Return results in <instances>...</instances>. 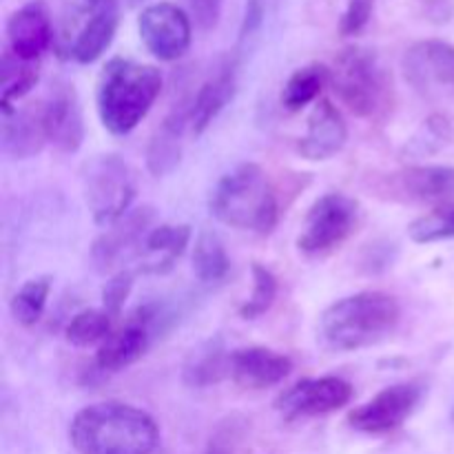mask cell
<instances>
[{"mask_svg": "<svg viewBox=\"0 0 454 454\" xmlns=\"http://www.w3.org/2000/svg\"><path fill=\"white\" fill-rule=\"evenodd\" d=\"M133 288V273L131 270H118L109 282L102 288V309L111 315L118 317L124 309V301L129 300Z\"/></svg>", "mask_w": 454, "mask_h": 454, "instance_id": "d6a6232c", "label": "cell"}, {"mask_svg": "<svg viewBox=\"0 0 454 454\" xmlns=\"http://www.w3.org/2000/svg\"><path fill=\"white\" fill-rule=\"evenodd\" d=\"M49 293H51V278L27 279L9 304L13 322L25 328L35 326L47 309Z\"/></svg>", "mask_w": 454, "mask_h": 454, "instance_id": "4316f807", "label": "cell"}, {"mask_svg": "<svg viewBox=\"0 0 454 454\" xmlns=\"http://www.w3.org/2000/svg\"><path fill=\"white\" fill-rule=\"evenodd\" d=\"M251 278H253V293L242 306H239V315L242 319H255L262 317L264 313H269L270 306L278 300L279 284L278 278L270 269H266L264 264L255 262L251 266Z\"/></svg>", "mask_w": 454, "mask_h": 454, "instance_id": "f546056e", "label": "cell"}, {"mask_svg": "<svg viewBox=\"0 0 454 454\" xmlns=\"http://www.w3.org/2000/svg\"><path fill=\"white\" fill-rule=\"evenodd\" d=\"M137 31L151 56L164 62L184 56L193 38L191 16L173 3H155L142 9Z\"/></svg>", "mask_w": 454, "mask_h": 454, "instance_id": "30bf717a", "label": "cell"}, {"mask_svg": "<svg viewBox=\"0 0 454 454\" xmlns=\"http://www.w3.org/2000/svg\"><path fill=\"white\" fill-rule=\"evenodd\" d=\"M395 191L419 202H454V167H408L393 176Z\"/></svg>", "mask_w": 454, "mask_h": 454, "instance_id": "7402d4cb", "label": "cell"}, {"mask_svg": "<svg viewBox=\"0 0 454 454\" xmlns=\"http://www.w3.org/2000/svg\"><path fill=\"white\" fill-rule=\"evenodd\" d=\"M326 82H331V69L322 65H306L286 80L282 89V106L291 114L301 111L319 98Z\"/></svg>", "mask_w": 454, "mask_h": 454, "instance_id": "cb8c5ba5", "label": "cell"}, {"mask_svg": "<svg viewBox=\"0 0 454 454\" xmlns=\"http://www.w3.org/2000/svg\"><path fill=\"white\" fill-rule=\"evenodd\" d=\"M348 140V127L341 111L331 100H319L309 115L306 136L297 142V153L309 162H324L340 153Z\"/></svg>", "mask_w": 454, "mask_h": 454, "instance_id": "2e32d148", "label": "cell"}, {"mask_svg": "<svg viewBox=\"0 0 454 454\" xmlns=\"http://www.w3.org/2000/svg\"><path fill=\"white\" fill-rule=\"evenodd\" d=\"M189 7L191 20L198 25V29L211 31L215 29L222 16V4L224 0H184Z\"/></svg>", "mask_w": 454, "mask_h": 454, "instance_id": "e575fe53", "label": "cell"}, {"mask_svg": "<svg viewBox=\"0 0 454 454\" xmlns=\"http://www.w3.org/2000/svg\"><path fill=\"white\" fill-rule=\"evenodd\" d=\"M402 319L399 301L388 293L364 291L344 297L319 315L322 344L335 353L377 346L393 335Z\"/></svg>", "mask_w": 454, "mask_h": 454, "instance_id": "7a4b0ae2", "label": "cell"}, {"mask_svg": "<svg viewBox=\"0 0 454 454\" xmlns=\"http://www.w3.org/2000/svg\"><path fill=\"white\" fill-rule=\"evenodd\" d=\"M262 20H264V0H248L247 12H244L242 31H239V40L251 35L262 25Z\"/></svg>", "mask_w": 454, "mask_h": 454, "instance_id": "d590c367", "label": "cell"}, {"mask_svg": "<svg viewBox=\"0 0 454 454\" xmlns=\"http://www.w3.org/2000/svg\"><path fill=\"white\" fill-rule=\"evenodd\" d=\"M419 384L403 381L380 390L372 399L348 412V426L364 434H388L403 426V421L415 412L421 402Z\"/></svg>", "mask_w": 454, "mask_h": 454, "instance_id": "8fae6325", "label": "cell"}, {"mask_svg": "<svg viewBox=\"0 0 454 454\" xmlns=\"http://www.w3.org/2000/svg\"><path fill=\"white\" fill-rule=\"evenodd\" d=\"M353 386L335 375L301 380L275 399V411L286 421L324 417L348 406Z\"/></svg>", "mask_w": 454, "mask_h": 454, "instance_id": "9c48e42d", "label": "cell"}, {"mask_svg": "<svg viewBox=\"0 0 454 454\" xmlns=\"http://www.w3.org/2000/svg\"><path fill=\"white\" fill-rule=\"evenodd\" d=\"M191 242L189 224H160L146 233L137 248V269L142 273L164 275L176 266Z\"/></svg>", "mask_w": 454, "mask_h": 454, "instance_id": "ffe728a7", "label": "cell"}, {"mask_svg": "<svg viewBox=\"0 0 454 454\" xmlns=\"http://www.w3.org/2000/svg\"><path fill=\"white\" fill-rule=\"evenodd\" d=\"M193 270L202 284H217L229 275V253L215 231H202L195 239Z\"/></svg>", "mask_w": 454, "mask_h": 454, "instance_id": "d4e9b609", "label": "cell"}, {"mask_svg": "<svg viewBox=\"0 0 454 454\" xmlns=\"http://www.w3.org/2000/svg\"><path fill=\"white\" fill-rule=\"evenodd\" d=\"M151 217L153 211L149 207H142L137 211L129 213L122 220L115 222L114 226L106 229V233H102L100 238L93 242L91 248V260L96 264L98 270H109L120 257L127 251H136L140 248L142 239L149 233Z\"/></svg>", "mask_w": 454, "mask_h": 454, "instance_id": "ac0fdd59", "label": "cell"}, {"mask_svg": "<svg viewBox=\"0 0 454 454\" xmlns=\"http://www.w3.org/2000/svg\"><path fill=\"white\" fill-rule=\"evenodd\" d=\"M248 439V419L242 415H229L213 430L204 454H242Z\"/></svg>", "mask_w": 454, "mask_h": 454, "instance_id": "4dcf8cb0", "label": "cell"}, {"mask_svg": "<svg viewBox=\"0 0 454 454\" xmlns=\"http://www.w3.org/2000/svg\"><path fill=\"white\" fill-rule=\"evenodd\" d=\"M408 238L415 244H434L454 239V202L439 204L433 211L424 213L408 226Z\"/></svg>", "mask_w": 454, "mask_h": 454, "instance_id": "f1b7e54d", "label": "cell"}, {"mask_svg": "<svg viewBox=\"0 0 454 454\" xmlns=\"http://www.w3.org/2000/svg\"><path fill=\"white\" fill-rule=\"evenodd\" d=\"M186 127H191V102L176 106L151 137L146 149V167L155 177L167 176L180 164L182 137Z\"/></svg>", "mask_w": 454, "mask_h": 454, "instance_id": "44dd1931", "label": "cell"}, {"mask_svg": "<svg viewBox=\"0 0 454 454\" xmlns=\"http://www.w3.org/2000/svg\"><path fill=\"white\" fill-rule=\"evenodd\" d=\"M211 215L238 231L266 235L278 226L279 204L273 184L260 164H239L220 177L208 198Z\"/></svg>", "mask_w": 454, "mask_h": 454, "instance_id": "277c9868", "label": "cell"}, {"mask_svg": "<svg viewBox=\"0 0 454 454\" xmlns=\"http://www.w3.org/2000/svg\"><path fill=\"white\" fill-rule=\"evenodd\" d=\"M331 84L346 109L357 118H380L393 105V78L371 49H344L331 67Z\"/></svg>", "mask_w": 454, "mask_h": 454, "instance_id": "5b68a950", "label": "cell"}, {"mask_svg": "<svg viewBox=\"0 0 454 454\" xmlns=\"http://www.w3.org/2000/svg\"><path fill=\"white\" fill-rule=\"evenodd\" d=\"M359 215L362 208L357 200L344 193L322 195L306 213L297 248L306 255H322L341 247L357 229Z\"/></svg>", "mask_w": 454, "mask_h": 454, "instance_id": "ba28073f", "label": "cell"}, {"mask_svg": "<svg viewBox=\"0 0 454 454\" xmlns=\"http://www.w3.org/2000/svg\"><path fill=\"white\" fill-rule=\"evenodd\" d=\"M69 442L78 454H153L160 428L142 408L100 402L75 412L69 424Z\"/></svg>", "mask_w": 454, "mask_h": 454, "instance_id": "6da1fadb", "label": "cell"}, {"mask_svg": "<svg viewBox=\"0 0 454 454\" xmlns=\"http://www.w3.org/2000/svg\"><path fill=\"white\" fill-rule=\"evenodd\" d=\"M120 22L118 0H74L62 18L58 53L89 65L109 49Z\"/></svg>", "mask_w": 454, "mask_h": 454, "instance_id": "8992f818", "label": "cell"}, {"mask_svg": "<svg viewBox=\"0 0 454 454\" xmlns=\"http://www.w3.org/2000/svg\"><path fill=\"white\" fill-rule=\"evenodd\" d=\"M47 142L43 105L3 109V149L12 158L27 160L40 153Z\"/></svg>", "mask_w": 454, "mask_h": 454, "instance_id": "d6986e66", "label": "cell"}, {"mask_svg": "<svg viewBox=\"0 0 454 454\" xmlns=\"http://www.w3.org/2000/svg\"><path fill=\"white\" fill-rule=\"evenodd\" d=\"M158 322V309L151 304L140 306L115 328L100 344L96 353V366L102 372H120L133 366L149 350L153 326Z\"/></svg>", "mask_w": 454, "mask_h": 454, "instance_id": "7c38bea8", "label": "cell"}, {"mask_svg": "<svg viewBox=\"0 0 454 454\" xmlns=\"http://www.w3.org/2000/svg\"><path fill=\"white\" fill-rule=\"evenodd\" d=\"M129 3H131V4H136V3H140V0H129Z\"/></svg>", "mask_w": 454, "mask_h": 454, "instance_id": "8d00e7d4", "label": "cell"}, {"mask_svg": "<svg viewBox=\"0 0 454 454\" xmlns=\"http://www.w3.org/2000/svg\"><path fill=\"white\" fill-rule=\"evenodd\" d=\"M238 91V75H235V67L226 65L224 69L217 71L213 78H208L198 93L191 100V131L193 136H202L213 120L231 105Z\"/></svg>", "mask_w": 454, "mask_h": 454, "instance_id": "603a6c76", "label": "cell"}, {"mask_svg": "<svg viewBox=\"0 0 454 454\" xmlns=\"http://www.w3.org/2000/svg\"><path fill=\"white\" fill-rule=\"evenodd\" d=\"M114 333V317L105 309L80 310L67 324V341L75 348H89V346L102 344Z\"/></svg>", "mask_w": 454, "mask_h": 454, "instance_id": "83f0119b", "label": "cell"}, {"mask_svg": "<svg viewBox=\"0 0 454 454\" xmlns=\"http://www.w3.org/2000/svg\"><path fill=\"white\" fill-rule=\"evenodd\" d=\"M293 359L264 346H247L229 355V377L244 390H266L291 375Z\"/></svg>", "mask_w": 454, "mask_h": 454, "instance_id": "4fadbf2b", "label": "cell"}, {"mask_svg": "<svg viewBox=\"0 0 454 454\" xmlns=\"http://www.w3.org/2000/svg\"><path fill=\"white\" fill-rule=\"evenodd\" d=\"M9 51L22 60L35 62L53 40L51 18L43 0H31L13 12L7 20Z\"/></svg>", "mask_w": 454, "mask_h": 454, "instance_id": "e0dca14e", "label": "cell"}, {"mask_svg": "<svg viewBox=\"0 0 454 454\" xmlns=\"http://www.w3.org/2000/svg\"><path fill=\"white\" fill-rule=\"evenodd\" d=\"M372 4L375 0H348L346 12L340 20V34L341 35H357L362 34L364 27L368 25L372 16Z\"/></svg>", "mask_w": 454, "mask_h": 454, "instance_id": "836d02e7", "label": "cell"}, {"mask_svg": "<svg viewBox=\"0 0 454 454\" xmlns=\"http://www.w3.org/2000/svg\"><path fill=\"white\" fill-rule=\"evenodd\" d=\"M137 193V180L133 168L118 155H98L84 171V202L93 222L100 226H114L129 215Z\"/></svg>", "mask_w": 454, "mask_h": 454, "instance_id": "52a82bcc", "label": "cell"}, {"mask_svg": "<svg viewBox=\"0 0 454 454\" xmlns=\"http://www.w3.org/2000/svg\"><path fill=\"white\" fill-rule=\"evenodd\" d=\"M162 91V74L153 65L111 58L100 71L96 106L102 127L114 136L131 133Z\"/></svg>", "mask_w": 454, "mask_h": 454, "instance_id": "3957f363", "label": "cell"}, {"mask_svg": "<svg viewBox=\"0 0 454 454\" xmlns=\"http://www.w3.org/2000/svg\"><path fill=\"white\" fill-rule=\"evenodd\" d=\"M44 131L62 153H75L84 140V120L78 93L71 84H58L43 105Z\"/></svg>", "mask_w": 454, "mask_h": 454, "instance_id": "9a60e30c", "label": "cell"}, {"mask_svg": "<svg viewBox=\"0 0 454 454\" xmlns=\"http://www.w3.org/2000/svg\"><path fill=\"white\" fill-rule=\"evenodd\" d=\"M222 377H229V355H224L215 346L198 355V359L186 368V381L198 388L217 384Z\"/></svg>", "mask_w": 454, "mask_h": 454, "instance_id": "1f68e13d", "label": "cell"}, {"mask_svg": "<svg viewBox=\"0 0 454 454\" xmlns=\"http://www.w3.org/2000/svg\"><path fill=\"white\" fill-rule=\"evenodd\" d=\"M403 75L417 91L454 89V47L446 40H421L403 53Z\"/></svg>", "mask_w": 454, "mask_h": 454, "instance_id": "5bb4252c", "label": "cell"}, {"mask_svg": "<svg viewBox=\"0 0 454 454\" xmlns=\"http://www.w3.org/2000/svg\"><path fill=\"white\" fill-rule=\"evenodd\" d=\"M38 82V65L4 51L0 65V106L12 109L13 102L22 100Z\"/></svg>", "mask_w": 454, "mask_h": 454, "instance_id": "484cf974", "label": "cell"}]
</instances>
